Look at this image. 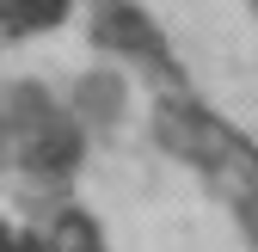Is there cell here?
Segmentation results:
<instances>
[{
    "label": "cell",
    "mask_w": 258,
    "mask_h": 252,
    "mask_svg": "<svg viewBox=\"0 0 258 252\" xmlns=\"http://www.w3.org/2000/svg\"><path fill=\"white\" fill-rule=\"evenodd\" d=\"M99 37L111 43V49H129V55H166V49H160V31H154V19L148 13H136V7H129V0H111V7L99 13Z\"/></svg>",
    "instance_id": "obj_1"
},
{
    "label": "cell",
    "mask_w": 258,
    "mask_h": 252,
    "mask_svg": "<svg viewBox=\"0 0 258 252\" xmlns=\"http://www.w3.org/2000/svg\"><path fill=\"white\" fill-rule=\"evenodd\" d=\"M80 160V136L74 130H43L37 148H31V166H43V172H68Z\"/></svg>",
    "instance_id": "obj_2"
},
{
    "label": "cell",
    "mask_w": 258,
    "mask_h": 252,
    "mask_svg": "<svg viewBox=\"0 0 258 252\" xmlns=\"http://www.w3.org/2000/svg\"><path fill=\"white\" fill-rule=\"evenodd\" d=\"M61 13H68V0H7L13 25H55Z\"/></svg>",
    "instance_id": "obj_3"
},
{
    "label": "cell",
    "mask_w": 258,
    "mask_h": 252,
    "mask_svg": "<svg viewBox=\"0 0 258 252\" xmlns=\"http://www.w3.org/2000/svg\"><path fill=\"white\" fill-rule=\"evenodd\" d=\"M246 228H252V246H258V197L246 203Z\"/></svg>",
    "instance_id": "obj_4"
},
{
    "label": "cell",
    "mask_w": 258,
    "mask_h": 252,
    "mask_svg": "<svg viewBox=\"0 0 258 252\" xmlns=\"http://www.w3.org/2000/svg\"><path fill=\"white\" fill-rule=\"evenodd\" d=\"M0 252H13V240H7V228H0Z\"/></svg>",
    "instance_id": "obj_5"
}]
</instances>
